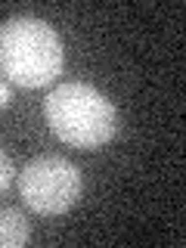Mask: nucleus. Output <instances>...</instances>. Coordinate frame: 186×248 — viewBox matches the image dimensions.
<instances>
[{
    "mask_svg": "<svg viewBox=\"0 0 186 248\" xmlns=\"http://www.w3.org/2000/svg\"><path fill=\"white\" fill-rule=\"evenodd\" d=\"M44 118L62 143L75 149H99L118 134V108L93 84L68 81L46 93Z\"/></svg>",
    "mask_w": 186,
    "mask_h": 248,
    "instance_id": "1",
    "label": "nucleus"
},
{
    "mask_svg": "<svg viewBox=\"0 0 186 248\" xmlns=\"http://www.w3.org/2000/svg\"><path fill=\"white\" fill-rule=\"evenodd\" d=\"M56 28L34 16H13L0 25V72L19 87H46L62 72Z\"/></svg>",
    "mask_w": 186,
    "mask_h": 248,
    "instance_id": "2",
    "label": "nucleus"
},
{
    "mask_svg": "<svg viewBox=\"0 0 186 248\" xmlns=\"http://www.w3.org/2000/svg\"><path fill=\"white\" fill-rule=\"evenodd\" d=\"M22 199L37 214H65L81 199V170L62 155H37L19 174Z\"/></svg>",
    "mask_w": 186,
    "mask_h": 248,
    "instance_id": "3",
    "label": "nucleus"
},
{
    "mask_svg": "<svg viewBox=\"0 0 186 248\" xmlns=\"http://www.w3.org/2000/svg\"><path fill=\"white\" fill-rule=\"evenodd\" d=\"M31 239V227L19 208H0V248H22Z\"/></svg>",
    "mask_w": 186,
    "mask_h": 248,
    "instance_id": "4",
    "label": "nucleus"
},
{
    "mask_svg": "<svg viewBox=\"0 0 186 248\" xmlns=\"http://www.w3.org/2000/svg\"><path fill=\"white\" fill-rule=\"evenodd\" d=\"M13 177H16V168H13V158L6 155L3 149H0V192L6 189V186L13 183Z\"/></svg>",
    "mask_w": 186,
    "mask_h": 248,
    "instance_id": "5",
    "label": "nucleus"
},
{
    "mask_svg": "<svg viewBox=\"0 0 186 248\" xmlns=\"http://www.w3.org/2000/svg\"><path fill=\"white\" fill-rule=\"evenodd\" d=\"M10 99H13V87H10V81H6V78H0V108L10 106Z\"/></svg>",
    "mask_w": 186,
    "mask_h": 248,
    "instance_id": "6",
    "label": "nucleus"
}]
</instances>
